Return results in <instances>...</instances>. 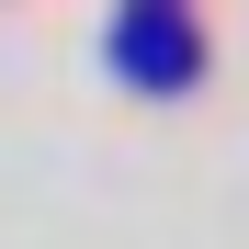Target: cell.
I'll return each mask as SVG.
<instances>
[{"label":"cell","instance_id":"1","mask_svg":"<svg viewBox=\"0 0 249 249\" xmlns=\"http://www.w3.org/2000/svg\"><path fill=\"white\" fill-rule=\"evenodd\" d=\"M124 57H136V79H181V68H193V46H170V23H147Z\"/></svg>","mask_w":249,"mask_h":249}]
</instances>
